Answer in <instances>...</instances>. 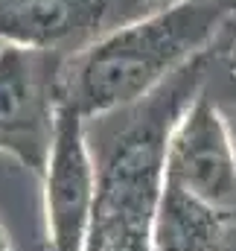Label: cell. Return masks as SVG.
Masks as SVG:
<instances>
[{"instance_id": "cell-1", "label": "cell", "mask_w": 236, "mask_h": 251, "mask_svg": "<svg viewBox=\"0 0 236 251\" xmlns=\"http://www.w3.org/2000/svg\"><path fill=\"white\" fill-rule=\"evenodd\" d=\"M231 12L210 0H172L114 24L64 59V102L91 123L146 100L210 47Z\"/></svg>"}, {"instance_id": "cell-2", "label": "cell", "mask_w": 236, "mask_h": 251, "mask_svg": "<svg viewBox=\"0 0 236 251\" xmlns=\"http://www.w3.org/2000/svg\"><path fill=\"white\" fill-rule=\"evenodd\" d=\"M207 67L204 50L155 94L122 108V120L102 134L94 158L96 199L88 246L99 251H155L169 134L187 102L204 88Z\"/></svg>"}, {"instance_id": "cell-3", "label": "cell", "mask_w": 236, "mask_h": 251, "mask_svg": "<svg viewBox=\"0 0 236 251\" xmlns=\"http://www.w3.org/2000/svg\"><path fill=\"white\" fill-rule=\"evenodd\" d=\"M64 59L61 53L0 41V152L38 176H44L56 140Z\"/></svg>"}, {"instance_id": "cell-4", "label": "cell", "mask_w": 236, "mask_h": 251, "mask_svg": "<svg viewBox=\"0 0 236 251\" xmlns=\"http://www.w3.org/2000/svg\"><path fill=\"white\" fill-rule=\"evenodd\" d=\"M166 184L225 216L236 210V143L204 88L187 102L169 134Z\"/></svg>"}, {"instance_id": "cell-5", "label": "cell", "mask_w": 236, "mask_h": 251, "mask_svg": "<svg viewBox=\"0 0 236 251\" xmlns=\"http://www.w3.org/2000/svg\"><path fill=\"white\" fill-rule=\"evenodd\" d=\"M41 178L53 251H85L96 199V167L88 120L67 102H61L56 140Z\"/></svg>"}, {"instance_id": "cell-6", "label": "cell", "mask_w": 236, "mask_h": 251, "mask_svg": "<svg viewBox=\"0 0 236 251\" xmlns=\"http://www.w3.org/2000/svg\"><path fill=\"white\" fill-rule=\"evenodd\" d=\"M114 18V0H0V41L73 56Z\"/></svg>"}, {"instance_id": "cell-7", "label": "cell", "mask_w": 236, "mask_h": 251, "mask_svg": "<svg viewBox=\"0 0 236 251\" xmlns=\"http://www.w3.org/2000/svg\"><path fill=\"white\" fill-rule=\"evenodd\" d=\"M225 219V213L164 181L155 216V251H213L219 246Z\"/></svg>"}, {"instance_id": "cell-8", "label": "cell", "mask_w": 236, "mask_h": 251, "mask_svg": "<svg viewBox=\"0 0 236 251\" xmlns=\"http://www.w3.org/2000/svg\"><path fill=\"white\" fill-rule=\"evenodd\" d=\"M207 59L216 64L228 82V88L236 94V9L225 18V24L219 26L216 38L207 47Z\"/></svg>"}, {"instance_id": "cell-9", "label": "cell", "mask_w": 236, "mask_h": 251, "mask_svg": "<svg viewBox=\"0 0 236 251\" xmlns=\"http://www.w3.org/2000/svg\"><path fill=\"white\" fill-rule=\"evenodd\" d=\"M117 3H125V6H128V15H125V21H128V18H134V9H131V6H137V15H143V12H149V9H155V6H164V3H172V0H114V6H117ZM210 3H222V6L236 9V0H210Z\"/></svg>"}, {"instance_id": "cell-10", "label": "cell", "mask_w": 236, "mask_h": 251, "mask_svg": "<svg viewBox=\"0 0 236 251\" xmlns=\"http://www.w3.org/2000/svg\"><path fill=\"white\" fill-rule=\"evenodd\" d=\"M85 251H99V249H94V246H88V249H85Z\"/></svg>"}]
</instances>
